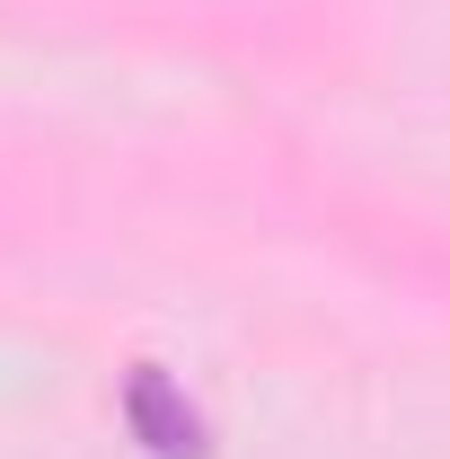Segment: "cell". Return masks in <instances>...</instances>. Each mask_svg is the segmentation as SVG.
<instances>
[{"label":"cell","instance_id":"cell-1","mask_svg":"<svg viewBox=\"0 0 450 459\" xmlns=\"http://www.w3.org/2000/svg\"><path fill=\"white\" fill-rule=\"evenodd\" d=\"M124 406H133V433H142V442H151L160 459H186L195 442H203L195 406L169 389V371H160V362H142V371H133V398H124Z\"/></svg>","mask_w":450,"mask_h":459}]
</instances>
